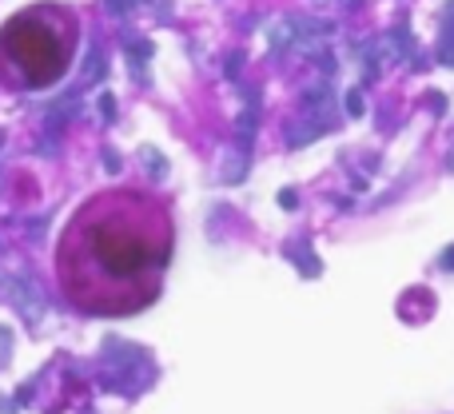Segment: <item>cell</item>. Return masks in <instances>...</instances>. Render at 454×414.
<instances>
[{
  "label": "cell",
  "mask_w": 454,
  "mask_h": 414,
  "mask_svg": "<svg viewBox=\"0 0 454 414\" xmlns=\"http://www.w3.org/2000/svg\"><path fill=\"white\" fill-rule=\"evenodd\" d=\"M239 64H243V56H239V52H235L232 60H227V76H235V72H239Z\"/></svg>",
  "instance_id": "52a82bcc"
},
{
  "label": "cell",
  "mask_w": 454,
  "mask_h": 414,
  "mask_svg": "<svg viewBox=\"0 0 454 414\" xmlns=\"http://www.w3.org/2000/svg\"><path fill=\"white\" fill-rule=\"evenodd\" d=\"M132 4H135V0H108V13H112V16H123Z\"/></svg>",
  "instance_id": "277c9868"
},
{
  "label": "cell",
  "mask_w": 454,
  "mask_h": 414,
  "mask_svg": "<svg viewBox=\"0 0 454 414\" xmlns=\"http://www.w3.org/2000/svg\"><path fill=\"white\" fill-rule=\"evenodd\" d=\"M172 251L175 223L168 199L144 187H104L64 223L56 283L80 315L123 319L160 299Z\"/></svg>",
  "instance_id": "6da1fadb"
},
{
  "label": "cell",
  "mask_w": 454,
  "mask_h": 414,
  "mask_svg": "<svg viewBox=\"0 0 454 414\" xmlns=\"http://www.w3.org/2000/svg\"><path fill=\"white\" fill-rule=\"evenodd\" d=\"M442 263H446V267H454V247L446 251V255H442Z\"/></svg>",
  "instance_id": "9c48e42d"
},
{
  "label": "cell",
  "mask_w": 454,
  "mask_h": 414,
  "mask_svg": "<svg viewBox=\"0 0 454 414\" xmlns=\"http://www.w3.org/2000/svg\"><path fill=\"white\" fill-rule=\"evenodd\" d=\"M100 112H104V120H112V116H116V100H112V96H100Z\"/></svg>",
  "instance_id": "5b68a950"
},
{
  "label": "cell",
  "mask_w": 454,
  "mask_h": 414,
  "mask_svg": "<svg viewBox=\"0 0 454 414\" xmlns=\"http://www.w3.org/2000/svg\"><path fill=\"white\" fill-rule=\"evenodd\" d=\"M144 159H147V168H156V171H163V159L152 152V147H144Z\"/></svg>",
  "instance_id": "8992f818"
},
{
  "label": "cell",
  "mask_w": 454,
  "mask_h": 414,
  "mask_svg": "<svg viewBox=\"0 0 454 414\" xmlns=\"http://www.w3.org/2000/svg\"><path fill=\"white\" fill-rule=\"evenodd\" d=\"M347 112H351V116H363V112H367V100H363V92H347Z\"/></svg>",
  "instance_id": "3957f363"
},
{
  "label": "cell",
  "mask_w": 454,
  "mask_h": 414,
  "mask_svg": "<svg viewBox=\"0 0 454 414\" xmlns=\"http://www.w3.org/2000/svg\"><path fill=\"white\" fill-rule=\"evenodd\" d=\"M72 56V25L60 16V25L40 20V13H20L0 32V64L13 76V84L44 88L60 80Z\"/></svg>",
  "instance_id": "7a4b0ae2"
},
{
  "label": "cell",
  "mask_w": 454,
  "mask_h": 414,
  "mask_svg": "<svg viewBox=\"0 0 454 414\" xmlns=\"http://www.w3.org/2000/svg\"><path fill=\"white\" fill-rule=\"evenodd\" d=\"M279 203H283V207H291V203H295V192H291V187H287V192H279Z\"/></svg>",
  "instance_id": "ba28073f"
}]
</instances>
